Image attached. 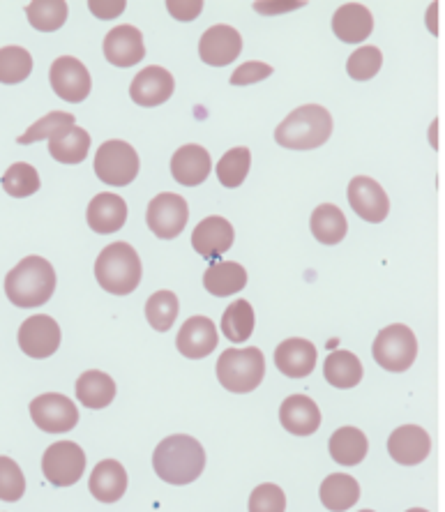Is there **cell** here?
<instances>
[{
  "mask_svg": "<svg viewBox=\"0 0 445 512\" xmlns=\"http://www.w3.org/2000/svg\"><path fill=\"white\" fill-rule=\"evenodd\" d=\"M90 134L81 127H67L49 139V153L60 164H81L88 157Z\"/></svg>",
  "mask_w": 445,
  "mask_h": 512,
  "instance_id": "4dcf8cb0",
  "label": "cell"
},
{
  "mask_svg": "<svg viewBox=\"0 0 445 512\" xmlns=\"http://www.w3.org/2000/svg\"><path fill=\"white\" fill-rule=\"evenodd\" d=\"M30 72H33V56L24 47L0 49V84H21L30 77Z\"/></svg>",
  "mask_w": 445,
  "mask_h": 512,
  "instance_id": "e575fe53",
  "label": "cell"
},
{
  "mask_svg": "<svg viewBox=\"0 0 445 512\" xmlns=\"http://www.w3.org/2000/svg\"><path fill=\"white\" fill-rule=\"evenodd\" d=\"M321 503L330 512H344L360 501V485L346 473H330L321 483Z\"/></svg>",
  "mask_w": 445,
  "mask_h": 512,
  "instance_id": "83f0119b",
  "label": "cell"
},
{
  "mask_svg": "<svg viewBox=\"0 0 445 512\" xmlns=\"http://www.w3.org/2000/svg\"><path fill=\"white\" fill-rule=\"evenodd\" d=\"M333 134V116L319 104H305L286 116L275 130V141L289 150H314Z\"/></svg>",
  "mask_w": 445,
  "mask_h": 512,
  "instance_id": "3957f363",
  "label": "cell"
},
{
  "mask_svg": "<svg viewBox=\"0 0 445 512\" xmlns=\"http://www.w3.org/2000/svg\"><path fill=\"white\" fill-rule=\"evenodd\" d=\"M349 203L360 220L379 224L390 213V199L374 178L358 176L349 183Z\"/></svg>",
  "mask_w": 445,
  "mask_h": 512,
  "instance_id": "4fadbf2b",
  "label": "cell"
},
{
  "mask_svg": "<svg viewBox=\"0 0 445 512\" xmlns=\"http://www.w3.org/2000/svg\"><path fill=\"white\" fill-rule=\"evenodd\" d=\"M167 10L178 21H194L203 10V0H183V3H176V0H171V3H167Z\"/></svg>",
  "mask_w": 445,
  "mask_h": 512,
  "instance_id": "ee69618b",
  "label": "cell"
},
{
  "mask_svg": "<svg viewBox=\"0 0 445 512\" xmlns=\"http://www.w3.org/2000/svg\"><path fill=\"white\" fill-rule=\"evenodd\" d=\"M86 471L84 448L72 441H56L42 457V473L54 487H72Z\"/></svg>",
  "mask_w": 445,
  "mask_h": 512,
  "instance_id": "ba28073f",
  "label": "cell"
},
{
  "mask_svg": "<svg viewBox=\"0 0 445 512\" xmlns=\"http://www.w3.org/2000/svg\"><path fill=\"white\" fill-rule=\"evenodd\" d=\"M275 367L289 379H305L316 367V346L303 337L284 340L275 349Z\"/></svg>",
  "mask_w": 445,
  "mask_h": 512,
  "instance_id": "44dd1931",
  "label": "cell"
},
{
  "mask_svg": "<svg viewBox=\"0 0 445 512\" xmlns=\"http://www.w3.org/2000/svg\"><path fill=\"white\" fill-rule=\"evenodd\" d=\"M233 238H236V233H233L231 222L220 215H213L196 224L192 233V247L203 259L217 261L224 252L231 250Z\"/></svg>",
  "mask_w": 445,
  "mask_h": 512,
  "instance_id": "9a60e30c",
  "label": "cell"
},
{
  "mask_svg": "<svg viewBox=\"0 0 445 512\" xmlns=\"http://www.w3.org/2000/svg\"><path fill=\"white\" fill-rule=\"evenodd\" d=\"M60 346V326L47 314H35L21 323L19 349L35 360L51 358Z\"/></svg>",
  "mask_w": 445,
  "mask_h": 512,
  "instance_id": "7c38bea8",
  "label": "cell"
},
{
  "mask_svg": "<svg viewBox=\"0 0 445 512\" xmlns=\"http://www.w3.org/2000/svg\"><path fill=\"white\" fill-rule=\"evenodd\" d=\"M88 10L95 14L97 19H116L123 14L125 10V3L123 0H93V3H88Z\"/></svg>",
  "mask_w": 445,
  "mask_h": 512,
  "instance_id": "f6af8a7d",
  "label": "cell"
},
{
  "mask_svg": "<svg viewBox=\"0 0 445 512\" xmlns=\"http://www.w3.org/2000/svg\"><path fill=\"white\" fill-rule=\"evenodd\" d=\"M254 326H256L254 310L252 305L243 298H238L236 303H231L222 314V333L226 340L233 344H243L250 340L254 333Z\"/></svg>",
  "mask_w": 445,
  "mask_h": 512,
  "instance_id": "d6a6232c",
  "label": "cell"
},
{
  "mask_svg": "<svg viewBox=\"0 0 445 512\" xmlns=\"http://www.w3.org/2000/svg\"><path fill=\"white\" fill-rule=\"evenodd\" d=\"M243 51V37L233 26H213L201 35L199 56L210 67H226Z\"/></svg>",
  "mask_w": 445,
  "mask_h": 512,
  "instance_id": "5bb4252c",
  "label": "cell"
},
{
  "mask_svg": "<svg viewBox=\"0 0 445 512\" xmlns=\"http://www.w3.org/2000/svg\"><path fill=\"white\" fill-rule=\"evenodd\" d=\"M49 81L60 100L72 104L84 102L90 95V90H93L88 67L72 56H60L54 60V65L49 70Z\"/></svg>",
  "mask_w": 445,
  "mask_h": 512,
  "instance_id": "8fae6325",
  "label": "cell"
},
{
  "mask_svg": "<svg viewBox=\"0 0 445 512\" xmlns=\"http://www.w3.org/2000/svg\"><path fill=\"white\" fill-rule=\"evenodd\" d=\"M56 291V270L42 256H26L5 277V293L12 305L35 310L47 305Z\"/></svg>",
  "mask_w": 445,
  "mask_h": 512,
  "instance_id": "6da1fadb",
  "label": "cell"
},
{
  "mask_svg": "<svg viewBox=\"0 0 445 512\" xmlns=\"http://www.w3.org/2000/svg\"><path fill=\"white\" fill-rule=\"evenodd\" d=\"M372 353L374 360L383 367V370L406 372L413 363H416L418 340L409 326L395 323V326L383 328L381 333L376 335Z\"/></svg>",
  "mask_w": 445,
  "mask_h": 512,
  "instance_id": "52a82bcc",
  "label": "cell"
},
{
  "mask_svg": "<svg viewBox=\"0 0 445 512\" xmlns=\"http://www.w3.org/2000/svg\"><path fill=\"white\" fill-rule=\"evenodd\" d=\"M372 30H374V17L365 5L346 3L335 12L333 33L342 42L360 44L372 35Z\"/></svg>",
  "mask_w": 445,
  "mask_h": 512,
  "instance_id": "d4e9b609",
  "label": "cell"
},
{
  "mask_svg": "<svg viewBox=\"0 0 445 512\" xmlns=\"http://www.w3.org/2000/svg\"><path fill=\"white\" fill-rule=\"evenodd\" d=\"M90 494L102 503H116L127 492V471L116 459H102L90 473Z\"/></svg>",
  "mask_w": 445,
  "mask_h": 512,
  "instance_id": "cb8c5ba5",
  "label": "cell"
},
{
  "mask_svg": "<svg viewBox=\"0 0 445 512\" xmlns=\"http://www.w3.org/2000/svg\"><path fill=\"white\" fill-rule=\"evenodd\" d=\"M279 423L286 432L296 436H309L321 427V411L312 397L291 395L279 409Z\"/></svg>",
  "mask_w": 445,
  "mask_h": 512,
  "instance_id": "7402d4cb",
  "label": "cell"
},
{
  "mask_svg": "<svg viewBox=\"0 0 445 512\" xmlns=\"http://www.w3.org/2000/svg\"><path fill=\"white\" fill-rule=\"evenodd\" d=\"M252 167V153L250 148H231L229 153L222 155L220 164H217V178L224 187H240L245 183L247 173H250Z\"/></svg>",
  "mask_w": 445,
  "mask_h": 512,
  "instance_id": "d590c367",
  "label": "cell"
},
{
  "mask_svg": "<svg viewBox=\"0 0 445 512\" xmlns=\"http://www.w3.org/2000/svg\"><path fill=\"white\" fill-rule=\"evenodd\" d=\"M406 512H429V510H422V508H411V510H406Z\"/></svg>",
  "mask_w": 445,
  "mask_h": 512,
  "instance_id": "7dc6e473",
  "label": "cell"
},
{
  "mask_svg": "<svg viewBox=\"0 0 445 512\" xmlns=\"http://www.w3.org/2000/svg\"><path fill=\"white\" fill-rule=\"evenodd\" d=\"M26 494L24 471L14 459L0 455V501L14 503Z\"/></svg>",
  "mask_w": 445,
  "mask_h": 512,
  "instance_id": "ab89813d",
  "label": "cell"
},
{
  "mask_svg": "<svg viewBox=\"0 0 445 512\" xmlns=\"http://www.w3.org/2000/svg\"><path fill=\"white\" fill-rule=\"evenodd\" d=\"M95 277L104 291L113 296H127L141 284V259L127 243H111L97 256Z\"/></svg>",
  "mask_w": 445,
  "mask_h": 512,
  "instance_id": "277c9868",
  "label": "cell"
},
{
  "mask_svg": "<svg viewBox=\"0 0 445 512\" xmlns=\"http://www.w3.org/2000/svg\"><path fill=\"white\" fill-rule=\"evenodd\" d=\"M173 90H176V81H173L171 72L164 70V67L150 65L134 77L130 86V97L139 107L150 109L167 102L173 95Z\"/></svg>",
  "mask_w": 445,
  "mask_h": 512,
  "instance_id": "e0dca14e",
  "label": "cell"
},
{
  "mask_svg": "<svg viewBox=\"0 0 445 512\" xmlns=\"http://www.w3.org/2000/svg\"><path fill=\"white\" fill-rule=\"evenodd\" d=\"M30 418L42 432L65 434L77 427L79 411L70 397L60 393H44L30 402Z\"/></svg>",
  "mask_w": 445,
  "mask_h": 512,
  "instance_id": "30bf717a",
  "label": "cell"
},
{
  "mask_svg": "<svg viewBox=\"0 0 445 512\" xmlns=\"http://www.w3.org/2000/svg\"><path fill=\"white\" fill-rule=\"evenodd\" d=\"M270 74H273V67L252 60V63L240 65L238 70L231 74V84L233 86H252V84H259V81H263V79H268Z\"/></svg>",
  "mask_w": 445,
  "mask_h": 512,
  "instance_id": "7bdbcfd3",
  "label": "cell"
},
{
  "mask_svg": "<svg viewBox=\"0 0 445 512\" xmlns=\"http://www.w3.org/2000/svg\"><path fill=\"white\" fill-rule=\"evenodd\" d=\"M247 284V270L236 261H217L203 273V286L217 298L240 293Z\"/></svg>",
  "mask_w": 445,
  "mask_h": 512,
  "instance_id": "484cf974",
  "label": "cell"
},
{
  "mask_svg": "<svg viewBox=\"0 0 445 512\" xmlns=\"http://www.w3.org/2000/svg\"><path fill=\"white\" fill-rule=\"evenodd\" d=\"M328 448L330 457H333L337 464L356 466L367 457L369 441L358 427H339L337 432L330 436Z\"/></svg>",
  "mask_w": 445,
  "mask_h": 512,
  "instance_id": "f1b7e54d",
  "label": "cell"
},
{
  "mask_svg": "<svg viewBox=\"0 0 445 512\" xmlns=\"http://www.w3.org/2000/svg\"><path fill=\"white\" fill-rule=\"evenodd\" d=\"M217 342H220L217 326L208 316H192V319H187L176 337L178 351L190 360L208 358L217 349Z\"/></svg>",
  "mask_w": 445,
  "mask_h": 512,
  "instance_id": "2e32d148",
  "label": "cell"
},
{
  "mask_svg": "<svg viewBox=\"0 0 445 512\" xmlns=\"http://www.w3.org/2000/svg\"><path fill=\"white\" fill-rule=\"evenodd\" d=\"M383 65V54L376 47H360L349 56L346 72L353 81H367L379 74Z\"/></svg>",
  "mask_w": 445,
  "mask_h": 512,
  "instance_id": "60d3db41",
  "label": "cell"
},
{
  "mask_svg": "<svg viewBox=\"0 0 445 512\" xmlns=\"http://www.w3.org/2000/svg\"><path fill=\"white\" fill-rule=\"evenodd\" d=\"M146 319L157 333H167L178 319V298L173 291H157L146 303Z\"/></svg>",
  "mask_w": 445,
  "mask_h": 512,
  "instance_id": "8d00e7d4",
  "label": "cell"
},
{
  "mask_svg": "<svg viewBox=\"0 0 445 512\" xmlns=\"http://www.w3.org/2000/svg\"><path fill=\"white\" fill-rule=\"evenodd\" d=\"M429 450H432V439L425 429L418 425L397 427L388 439V453L397 464L416 466L425 462Z\"/></svg>",
  "mask_w": 445,
  "mask_h": 512,
  "instance_id": "d6986e66",
  "label": "cell"
},
{
  "mask_svg": "<svg viewBox=\"0 0 445 512\" xmlns=\"http://www.w3.org/2000/svg\"><path fill=\"white\" fill-rule=\"evenodd\" d=\"M153 469L169 485H190L206 469V450L187 434L167 436L155 448Z\"/></svg>",
  "mask_w": 445,
  "mask_h": 512,
  "instance_id": "7a4b0ae2",
  "label": "cell"
},
{
  "mask_svg": "<svg viewBox=\"0 0 445 512\" xmlns=\"http://www.w3.org/2000/svg\"><path fill=\"white\" fill-rule=\"evenodd\" d=\"M210 167H213L210 153L203 146H196V143L178 148L171 157V176L178 185L185 187L206 183L210 176Z\"/></svg>",
  "mask_w": 445,
  "mask_h": 512,
  "instance_id": "ffe728a7",
  "label": "cell"
},
{
  "mask_svg": "<svg viewBox=\"0 0 445 512\" xmlns=\"http://www.w3.org/2000/svg\"><path fill=\"white\" fill-rule=\"evenodd\" d=\"M309 227H312L314 238L323 245H337L346 238V231H349V224H346V217L342 210L333 203H323L312 213V220H309Z\"/></svg>",
  "mask_w": 445,
  "mask_h": 512,
  "instance_id": "1f68e13d",
  "label": "cell"
},
{
  "mask_svg": "<svg viewBox=\"0 0 445 512\" xmlns=\"http://www.w3.org/2000/svg\"><path fill=\"white\" fill-rule=\"evenodd\" d=\"M26 14L30 26L40 33H54L63 28L67 21V3L65 0H35L26 5Z\"/></svg>",
  "mask_w": 445,
  "mask_h": 512,
  "instance_id": "836d02e7",
  "label": "cell"
},
{
  "mask_svg": "<svg viewBox=\"0 0 445 512\" xmlns=\"http://www.w3.org/2000/svg\"><path fill=\"white\" fill-rule=\"evenodd\" d=\"M187 220H190V208L180 194L164 192L148 203L146 224L157 238L171 240L183 233Z\"/></svg>",
  "mask_w": 445,
  "mask_h": 512,
  "instance_id": "9c48e42d",
  "label": "cell"
},
{
  "mask_svg": "<svg viewBox=\"0 0 445 512\" xmlns=\"http://www.w3.org/2000/svg\"><path fill=\"white\" fill-rule=\"evenodd\" d=\"M296 7H303V3H286V5H266V3H259V5H254V10H256V12L273 14V12H284V10H296Z\"/></svg>",
  "mask_w": 445,
  "mask_h": 512,
  "instance_id": "bcb514c9",
  "label": "cell"
},
{
  "mask_svg": "<svg viewBox=\"0 0 445 512\" xmlns=\"http://www.w3.org/2000/svg\"><path fill=\"white\" fill-rule=\"evenodd\" d=\"M266 376V358L261 349H226L217 360V379L229 393H252Z\"/></svg>",
  "mask_w": 445,
  "mask_h": 512,
  "instance_id": "5b68a950",
  "label": "cell"
},
{
  "mask_svg": "<svg viewBox=\"0 0 445 512\" xmlns=\"http://www.w3.org/2000/svg\"><path fill=\"white\" fill-rule=\"evenodd\" d=\"M74 125H77V118H74L72 114H67V111H51V114H47L44 118L37 120V123L30 125L17 141L21 143V146H30V143H37L42 139L49 141L51 137H56V134H60L63 130H67V127H74Z\"/></svg>",
  "mask_w": 445,
  "mask_h": 512,
  "instance_id": "f35d334b",
  "label": "cell"
},
{
  "mask_svg": "<svg viewBox=\"0 0 445 512\" xmlns=\"http://www.w3.org/2000/svg\"><path fill=\"white\" fill-rule=\"evenodd\" d=\"M323 376L330 386H335L339 390H349L356 388L362 381V363L358 360L356 353L351 351H333L326 358V365H323Z\"/></svg>",
  "mask_w": 445,
  "mask_h": 512,
  "instance_id": "f546056e",
  "label": "cell"
},
{
  "mask_svg": "<svg viewBox=\"0 0 445 512\" xmlns=\"http://www.w3.org/2000/svg\"><path fill=\"white\" fill-rule=\"evenodd\" d=\"M86 222L88 227L95 233H100V236L116 233L123 229L127 222V203L120 199L118 194H97L86 210Z\"/></svg>",
  "mask_w": 445,
  "mask_h": 512,
  "instance_id": "603a6c76",
  "label": "cell"
},
{
  "mask_svg": "<svg viewBox=\"0 0 445 512\" xmlns=\"http://www.w3.org/2000/svg\"><path fill=\"white\" fill-rule=\"evenodd\" d=\"M74 393H77L79 402L88 406V409H107L113 399H116V383H113L109 374L90 370L79 376Z\"/></svg>",
  "mask_w": 445,
  "mask_h": 512,
  "instance_id": "4316f807",
  "label": "cell"
},
{
  "mask_svg": "<svg viewBox=\"0 0 445 512\" xmlns=\"http://www.w3.org/2000/svg\"><path fill=\"white\" fill-rule=\"evenodd\" d=\"M360 512H374V510H360Z\"/></svg>",
  "mask_w": 445,
  "mask_h": 512,
  "instance_id": "c3c4849f",
  "label": "cell"
},
{
  "mask_svg": "<svg viewBox=\"0 0 445 512\" xmlns=\"http://www.w3.org/2000/svg\"><path fill=\"white\" fill-rule=\"evenodd\" d=\"M104 58L116 67H134L146 58V44L139 28L116 26L104 37Z\"/></svg>",
  "mask_w": 445,
  "mask_h": 512,
  "instance_id": "ac0fdd59",
  "label": "cell"
},
{
  "mask_svg": "<svg viewBox=\"0 0 445 512\" xmlns=\"http://www.w3.org/2000/svg\"><path fill=\"white\" fill-rule=\"evenodd\" d=\"M286 510V496L282 487L273 483L259 485L250 496V512H284Z\"/></svg>",
  "mask_w": 445,
  "mask_h": 512,
  "instance_id": "b9f144b4",
  "label": "cell"
},
{
  "mask_svg": "<svg viewBox=\"0 0 445 512\" xmlns=\"http://www.w3.org/2000/svg\"><path fill=\"white\" fill-rule=\"evenodd\" d=\"M0 185H3V190L10 194V197L26 199V197H30V194H35L37 190H40V173H37L33 164L17 162L5 171Z\"/></svg>",
  "mask_w": 445,
  "mask_h": 512,
  "instance_id": "74e56055",
  "label": "cell"
},
{
  "mask_svg": "<svg viewBox=\"0 0 445 512\" xmlns=\"http://www.w3.org/2000/svg\"><path fill=\"white\" fill-rule=\"evenodd\" d=\"M95 173L102 183L113 187H127L139 176L141 162L137 150L127 141H104L95 155Z\"/></svg>",
  "mask_w": 445,
  "mask_h": 512,
  "instance_id": "8992f818",
  "label": "cell"
}]
</instances>
